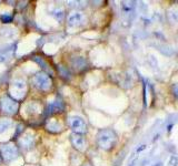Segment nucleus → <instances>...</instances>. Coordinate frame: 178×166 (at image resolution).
<instances>
[{
    "instance_id": "nucleus-1",
    "label": "nucleus",
    "mask_w": 178,
    "mask_h": 166,
    "mask_svg": "<svg viewBox=\"0 0 178 166\" xmlns=\"http://www.w3.org/2000/svg\"><path fill=\"white\" fill-rule=\"evenodd\" d=\"M115 142H116V135L113 131L105 130V131H101L98 135V144L104 150L111 148L115 145Z\"/></svg>"
},
{
    "instance_id": "nucleus-2",
    "label": "nucleus",
    "mask_w": 178,
    "mask_h": 166,
    "mask_svg": "<svg viewBox=\"0 0 178 166\" xmlns=\"http://www.w3.org/2000/svg\"><path fill=\"white\" fill-rule=\"evenodd\" d=\"M33 81H35V84L38 86L40 90H48L51 86L50 78L47 74H44V73H38L37 76H35Z\"/></svg>"
},
{
    "instance_id": "nucleus-3",
    "label": "nucleus",
    "mask_w": 178,
    "mask_h": 166,
    "mask_svg": "<svg viewBox=\"0 0 178 166\" xmlns=\"http://www.w3.org/2000/svg\"><path fill=\"white\" fill-rule=\"evenodd\" d=\"M69 124H70V126L74 128L77 133H81V132H84L86 130V124L81 117H78V116H72V117H70Z\"/></svg>"
},
{
    "instance_id": "nucleus-4",
    "label": "nucleus",
    "mask_w": 178,
    "mask_h": 166,
    "mask_svg": "<svg viewBox=\"0 0 178 166\" xmlns=\"http://www.w3.org/2000/svg\"><path fill=\"white\" fill-rule=\"evenodd\" d=\"M1 152H2L3 157L7 159V161H10V159H15L16 155L18 154L17 148H16L14 145H5V146H2Z\"/></svg>"
},
{
    "instance_id": "nucleus-5",
    "label": "nucleus",
    "mask_w": 178,
    "mask_h": 166,
    "mask_svg": "<svg viewBox=\"0 0 178 166\" xmlns=\"http://www.w3.org/2000/svg\"><path fill=\"white\" fill-rule=\"evenodd\" d=\"M1 104H2L3 111L7 112V113H14V112H16V110H17V107H18L16 101L11 100L10 98H5L3 99V101L1 102Z\"/></svg>"
},
{
    "instance_id": "nucleus-6",
    "label": "nucleus",
    "mask_w": 178,
    "mask_h": 166,
    "mask_svg": "<svg viewBox=\"0 0 178 166\" xmlns=\"http://www.w3.org/2000/svg\"><path fill=\"white\" fill-rule=\"evenodd\" d=\"M71 143L72 145L78 148V150H83L84 148V146H85V138L83 137L81 135H79V134H72L71 135Z\"/></svg>"
},
{
    "instance_id": "nucleus-7",
    "label": "nucleus",
    "mask_w": 178,
    "mask_h": 166,
    "mask_svg": "<svg viewBox=\"0 0 178 166\" xmlns=\"http://www.w3.org/2000/svg\"><path fill=\"white\" fill-rule=\"evenodd\" d=\"M84 20V16L79 12H74L69 16L68 18V22L70 26H79Z\"/></svg>"
},
{
    "instance_id": "nucleus-8",
    "label": "nucleus",
    "mask_w": 178,
    "mask_h": 166,
    "mask_svg": "<svg viewBox=\"0 0 178 166\" xmlns=\"http://www.w3.org/2000/svg\"><path fill=\"white\" fill-rule=\"evenodd\" d=\"M62 109H63L62 102H60V101H55V102H53L49 105V112L50 113H53V112H60Z\"/></svg>"
},
{
    "instance_id": "nucleus-9",
    "label": "nucleus",
    "mask_w": 178,
    "mask_h": 166,
    "mask_svg": "<svg viewBox=\"0 0 178 166\" xmlns=\"http://www.w3.org/2000/svg\"><path fill=\"white\" fill-rule=\"evenodd\" d=\"M60 128H61V126L57 121H51L48 125V130L51 131V132H59Z\"/></svg>"
},
{
    "instance_id": "nucleus-10",
    "label": "nucleus",
    "mask_w": 178,
    "mask_h": 166,
    "mask_svg": "<svg viewBox=\"0 0 178 166\" xmlns=\"http://www.w3.org/2000/svg\"><path fill=\"white\" fill-rule=\"evenodd\" d=\"M10 125H11V122L9 121V120H2V121H0V134L3 133L6 130H8Z\"/></svg>"
},
{
    "instance_id": "nucleus-11",
    "label": "nucleus",
    "mask_w": 178,
    "mask_h": 166,
    "mask_svg": "<svg viewBox=\"0 0 178 166\" xmlns=\"http://www.w3.org/2000/svg\"><path fill=\"white\" fill-rule=\"evenodd\" d=\"M167 166H178V156L177 155H171L170 157L168 159L167 162Z\"/></svg>"
},
{
    "instance_id": "nucleus-12",
    "label": "nucleus",
    "mask_w": 178,
    "mask_h": 166,
    "mask_svg": "<svg viewBox=\"0 0 178 166\" xmlns=\"http://www.w3.org/2000/svg\"><path fill=\"white\" fill-rule=\"evenodd\" d=\"M11 20H12V17H11V16H9V15H2L1 16V21H2V22L8 23V22H10Z\"/></svg>"
}]
</instances>
